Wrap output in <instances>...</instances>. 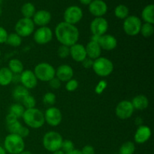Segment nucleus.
I'll use <instances>...</instances> for the list:
<instances>
[{
  "label": "nucleus",
  "instance_id": "f704fd0d",
  "mask_svg": "<svg viewBox=\"0 0 154 154\" xmlns=\"http://www.w3.org/2000/svg\"><path fill=\"white\" fill-rule=\"evenodd\" d=\"M42 100H43V103L45 105L52 107L55 104L56 100H57V97H56V95L54 93H52V92H48V93H46L44 95Z\"/></svg>",
  "mask_w": 154,
  "mask_h": 154
},
{
  "label": "nucleus",
  "instance_id": "f257e3e1",
  "mask_svg": "<svg viewBox=\"0 0 154 154\" xmlns=\"http://www.w3.org/2000/svg\"><path fill=\"white\" fill-rule=\"evenodd\" d=\"M55 36L61 45L71 47L78 43L80 32L76 26L66 22H60L55 28Z\"/></svg>",
  "mask_w": 154,
  "mask_h": 154
},
{
  "label": "nucleus",
  "instance_id": "4c0bfd02",
  "mask_svg": "<svg viewBox=\"0 0 154 154\" xmlns=\"http://www.w3.org/2000/svg\"><path fill=\"white\" fill-rule=\"evenodd\" d=\"M78 81L75 79H71L69 81L66 82V89L68 92H74L78 89Z\"/></svg>",
  "mask_w": 154,
  "mask_h": 154
},
{
  "label": "nucleus",
  "instance_id": "6ab92c4d",
  "mask_svg": "<svg viewBox=\"0 0 154 154\" xmlns=\"http://www.w3.org/2000/svg\"><path fill=\"white\" fill-rule=\"evenodd\" d=\"M70 56L75 62L82 63L87 57L85 47L78 43L72 45L70 47Z\"/></svg>",
  "mask_w": 154,
  "mask_h": 154
},
{
  "label": "nucleus",
  "instance_id": "a211bd4d",
  "mask_svg": "<svg viewBox=\"0 0 154 154\" xmlns=\"http://www.w3.org/2000/svg\"><path fill=\"white\" fill-rule=\"evenodd\" d=\"M74 76V70L67 64H62L56 69V78L61 82H67L72 79Z\"/></svg>",
  "mask_w": 154,
  "mask_h": 154
},
{
  "label": "nucleus",
  "instance_id": "09e8293b",
  "mask_svg": "<svg viewBox=\"0 0 154 154\" xmlns=\"http://www.w3.org/2000/svg\"><path fill=\"white\" fill-rule=\"evenodd\" d=\"M52 154H66V153H65L63 151H62L61 150H57V151H55V152H53Z\"/></svg>",
  "mask_w": 154,
  "mask_h": 154
},
{
  "label": "nucleus",
  "instance_id": "e433bc0d",
  "mask_svg": "<svg viewBox=\"0 0 154 154\" xmlns=\"http://www.w3.org/2000/svg\"><path fill=\"white\" fill-rule=\"evenodd\" d=\"M57 54L62 59L67 58L69 56H70V47L61 45L57 50Z\"/></svg>",
  "mask_w": 154,
  "mask_h": 154
},
{
  "label": "nucleus",
  "instance_id": "37998d69",
  "mask_svg": "<svg viewBox=\"0 0 154 154\" xmlns=\"http://www.w3.org/2000/svg\"><path fill=\"white\" fill-rule=\"evenodd\" d=\"M82 154H95V149L91 145H85L81 150Z\"/></svg>",
  "mask_w": 154,
  "mask_h": 154
},
{
  "label": "nucleus",
  "instance_id": "7ed1b4c3",
  "mask_svg": "<svg viewBox=\"0 0 154 154\" xmlns=\"http://www.w3.org/2000/svg\"><path fill=\"white\" fill-rule=\"evenodd\" d=\"M4 149L6 153L10 154H19L25 149L23 138L17 134L9 133L5 138Z\"/></svg>",
  "mask_w": 154,
  "mask_h": 154
},
{
  "label": "nucleus",
  "instance_id": "a878e982",
  "mask_svg": "<svg viewBox=\"0 0 154 154\" xmlns=\"http://www.w3.org/2000/svg\"><path fill=\"white\" fill-rule=\"evenodd\" d=\"M8 68L14 75H20L24 70L23 64L18 59H12L8 63Z\"/></svg>",
  "mask_w": 154,
  "mask_h": 154
},
{
  "label": "nucleus",
  "instance_id": "c85d7f7f",
  "mask_svg": "<svg viewBox=\"0 0 154 154\" xmlns=\"http://www.w3.org/2000/svg\"><path fill=\"white\" fill-rule=\"evenodd\" d=\"M25 110L26 109L24 108V107L23 106L22 104L15 103L13 104V105L10 107L8 114H12V115L14 116L15 117L19 119L23 117V114Z\"/></svg>",
  "mask_w": 154,
  "mask_h": 154
},
{
  "label": "nucleus",
  "instance_id": "4468645a",
  "mask_svg": "<svg viewBox=\"0 0 154 154\" xmlns=\"http://www.w3.org/2000/svg\"><path fill=\"white\" fill-rule=\"evenodd\" d=\"M20 82L27 90H32L37 86L38 79L33 71L26 69L23 71L22 73L20 75Z\"/></svg>",
  "mask_w": 154,
  "mask_h": 154
},
{
  "label": "nucleus",
  "instance_id": "ea45409f",
  "mask_svg": "<svg viewBox=\"0 0 154 154\" xmlns=\"http://www.w3.org/2000/svg\"><path fill=\"white\" fill-rule=\"evenodd\" d=\"M49 86L51 89H54V90H58L61 87V81L58 79L57 78H54L53 79H51L49 81Z\"/></svg>",
  "mask_w": 154,
  "mask_h": 154
},
{
  "label": "nucleus",
  "instance_id": "ddd939ff",
  "mask_svg": "<svg viewBox=\"0 0 154 154\" xmlns=\"http://www.w3.org/2000/svg\"><path fill=\"white\" fill-rule=\"evenodd\" d=\"M108 29V23L105 18L96 17L90 23V31L93 35L102 36L106 34Z\"/></svg>",
  "mask_w": 154,
  "mask_h": 154
},
{
  "label": "nucleus",
  "instance_id": "7c9ffc66",
  "mask_svg": "<svg viewBox=\"0 0 154 154\" xmlns=\"http://www.w3.org/2000/svg\"><path fill=\"white\" fill-rule=\"evenodd\" d=\"M5 43L11 47H19L22 44V38L18 35L16 32L10 33L8 35Z\"/></svg>",
  "mask_w": 154,
  "mask_h": 154
},
{
  "label": "nucleus",
  "instance_id": "c9c22d12",
  "mask_svg": "<svg viewBox=\"0 0 154 154\" xmlns=\"http://www.w3.org/2000/svg\"><path fill=\"white\" fill-rule=\"evenodd\" d=\"M74 149H75V144H74L73 141L68 139L63 140V143H62L61 148H60L62 151L64 152L65 153H67L73 150Z\"/></svg>",
  "mask_w": 154,
  "mask_h": 154
},
{
  "label": "nucleus",
  "instance_id": "f03ea898",
  "mask_svg": "<svg viewBox=\"0 0 154 154\" xmlns=\"http://www.w3.org/2000/svg\"><path fill=\"white\" fill-rule=\"evenodd\" d=\"M22 118L27 127L32 129H39L45 123L44 113L36 108L26 109Z\"/></svg>",
  "mask_w": 154,
  "mask_h": 154
},
{
  "label": "nucleus",
  "instance_id": "f8f14e48",
  "mask_svg": "<svg viewBox=\"0 0 154 154\" xmlns=\"http://www.w3.org/2000/svg\"><path fill=\"white\" fill-rule=\"evenodd\" d=\"M53 36L54 34L52 29L50 27L42 26L35 31L33 39L35 43L43 45L51 42L53 39Z\"/></svg>",
  "mask_w": 154,
  "mask_h": 154
},
{
  "label": "nucleus",
  "instance_id": "a19ab883",
  "mask_svg": "<svg viewBox=\"0 0 154 154\" xmlns=\"http://www.w3.org/2000/svg\"><path fill=\"white\" fill-rule=\"evenodd\" d=\"M8 35V33L7 30L4 27L0 26V45L5 43Z\"/></svg>",
  "mask_w": 154,
  "mask_h": 154
},
{
  "label": "nucleus",
  "instance_id": "0eeeda50",
  "mask_svg": "<svg viewBox=\"0 0 154 154\" xmlns=\"http://www.w3.org/2000/svg\"><path fill=\"white\" fill-rule=\"evenodd\" d=\"M141 25H142L141 20L138 17L130 15L124 20L123 28L126 35L135 36L140 33Z\"/></svg>",
  "mask_w": 154,
  "mask_h": 154
},
{
  "label": "nucleus",
  "instance_id": "1a4fd4ad",
  "mask_svg": "<svg viewBox=\"0 0 154 154\" xmlns=\"http://www.w3.org/2000/svg\"><path fill=\"white\" fill-rule=\"evenodd\" d=\"M63 18H64V22L75 26L82 20V9L77 5L69 6L65 11Z\"/></svg>",
  "mask_w": 154,
  "mask_h": 154
},
{
  "label": "nucleus",
  "instance_id": "9d476101",
  "mask_svg": "<svg viewBox=\"0 0 154 154\" xmlns=\"http://www.w3.org/2000/svg\"><path fill=\"white\" fill-rule=\"evenodd\" d=\"M45 123L49 126L55 127L61 123L63 120V114L61 111L56 107H49L44 113Z\"/></svg>",
  "mask_w": 154,
  "mask_h": 154
},
{
  "label": "nucleus",
  "instance_id": "49530a36",
  "mask_svg": "<svg viewBox=\"0 0 154 154\" xmlns=\"http://www.w3.org/2000/svg\"><path fill=\"white\" fill-rule=\"evenodd\" d=\"M66 154H82L81 153V150H78V149H74L73 150L70 151L69 153H67Z\"/></svg>",
  "mask_w": 154,
  "mask_h": 154
},
{
  "label": "nucleus",
  "instance_id": "412c9836",
  "mask_svg": "<svg viewBox=\"0 0 154 154\" xmlns=\"http://www.w3.org/2000/svg\"><path fill=\"white\" fill-rule=\"evenodd\" d=\"M85 49L86 53H87V57L91 60H95L101 57L102 48H100L97 42L91 40L86 45Z\"/></svg>",
  "mask_w": 154,
  "mask_h": 154
},
{
  "label": "nucleus",
  "instance_id": "bb28decb",
  "mask_svg": "<svg viewBox=\"0 0 154 154\" xmlns=\"http://www.w3.org/2000/svg\"><path fill=\"white\" fill-rule=\"evenodd\" d=\"M35 7L34 5L31 2H26L21 7V13L23 16L25 18H29L32 19L35 14Z\"/></svg>",
  "mask_w": 154,
  "mask_h": 154
},
{
  "label": "nucleus",
  "instance_id": "4be33fe9",
  "mask_svg": "<svg viewBox=\"0 0 154 154\" xmlns=\"http://www.w3.org/2000/svg\"><path fill=\"white\" fill-rule=\"evenodd\" d=\"M5 121L6 126H7L9 133L17 134L18 131L20 130V127L22 126V124L18 120V119L15 117L14 116L12 115V114H8L6 116Z\"/></svg>",
  "mask_w": 154,
  "mask_h": 154
},
{
  "label": "nucleus",
  "instance_id": "6e6552de",
  "mask_svg": "<svg viewBox=\"0 0 154 154\" xmlns=\"http://www.w3.org/2000/svg\"><path fill=\"white\" fill-rule=\"evenodd\" d=\"M14 29L15 32L21 38L28 37L34 33L35 24L32 19L23 17L17 22Z\"/></svg>",
  "mask_w": 154,
  "mask_h": 154
},
{
  "label": "nucleus",
  "instance_id": "603ef678",
  "mask_svg": "<svg viewBox=\"0 0 154 154\" xmlns=\"http://www.w3.org/2000/svg\"><path fill=\"white\" fill-rule=\"evenodd\" d=\"M2 0H0V6H1V4H2Z\"/></svg>",
  "mask_w": 154,
  "mask_h": 154
},
{
  "label": "nucleus",
  "instance_id": "9b49d317",
  "mask_svg": "<svg viewBox=\"0 0 154 154\" xmlns=\"http://www.w3.org/2000/svg\"><path fill=\"white\" fill-rule=\"evenodd\" d=\"M134 109L132 103L129 100H123L117 104L115 108V114L120 120H127L133 114Z\"/></svg>",
  "mask_w": 154,
  "mask_h": 154
},
{
  "label": "nucleus",
  "instance_id": "79ce46f5",
  "mask_svg": "<svg viewBox=\"0 0 154 154\" xmlns=\"http://www.w3.org/2000/svg\"><path fill=\"white\" fill-rule=\"evenodd\" d=\"M17 135H19L23 138H26V137H27L29 135V128L27 126H22L20 127V130L18 131Z\"/></svg>",
  "mask_w": 154,
  "mask_h": 154
},
{
  "label": "nucleus",
  "instance_id": "cd10ccee",
  "mask_svg": "<svg viewBox=\"0 0 154 154\" xmlns=\"http://www.w3.org/2000/svg\"><path fill=\"white\" fill-rule=\"evenodd\" d=\"M29 94V90H27L26 87H24L22 85H18L14 89L13 91V97L15 100L22 102L23 98L26 96L27 95Z\"/></svg>",
  "mask_w": 154,
  "mask_h": 154
},
{
  "label": "nucleus",
  "instance_id": "5701e85b",
  "mask_svg": "<svg viewBox=\"0 0 154 154\" xmlns=\"http://www.w3.org/2000/svg\"><path fill=\"white\" fill-rule=\"evenodd\" d=\"M134 109L138 110V111H143L145 110L149 105L148 98L144 95H138L131 102Z\"/></svg>",
  "mask_w": 154,
  "mask_h": 154
},
{
  "label": "nucleus",
  "instance_id": "aec40b11",
  "mask_svg": "<svg viewBox=\"0 0 154 154\" xmlns=\"http://www.w3.org/2000/svg\"><path fill=\"white\" fill-rule=\"evenodd\" d=\"M35 25L38 26H47L51 20V14L48 11L40 10L35 12L32 17Z\"/></svg>",
  "mask_w": 154,
  "mask_h": 154
},
{
  "label": "nucleus",
  "instance_id": "b1692460",
  "mask_svg": "<svg viewBox=\"0 0 154 154\" xmlns=\"http://www.w3.org/2000/svg\"><path fill=\"white\" fill-rule=\"evenodd\" d=\"M13 75L11 71L8 67H3L0 69V86L6 87L12 83Z\"/></svg>",
  "mask_w": 154,
  "mask_h": 154
},
{
  "label": "nucleus",
  "instance_id": "2eb2a0df",
  "mask_svg": "<svg viewBox=\"0 0 154 154\" xmlns=\"http://www.w3.org/2000/svg\"><path fill=\"white\" fill-rule=\"evenodd\" d=\"M89 11L96 17H102L108 11V5L102 0H93L89 5Z\"/></svg>",
  "mask_w": 154,
  "mask_h": 154
},
{
  "label": "nucleus",
  "instance_id": "58836bf2",
  "mask_svg": "<svg viewBox=\"0 0 154 154\" xmlns=\"http://www.w3.org/2000/svg\"><path fill=\"white\" fill-rule=\"evenodd\" d=\"M107 81L105 80H101L99 81V83L97 84V85L95 87V92H96V94H102L104 91H105V88L107 87Z\"/></svg>",
  "mask_w": 154,
  "mask_h": 154
},
{
  "label": "nucleus",
  "instance_id": "c756f323",
  "mask_svg": "<svg viewBox=\"0 0 154 154\" xmlns=\"http://www.w3.org/2000/svg\"><path fill=\"white\" fill-rule=\"evenodd\" d=\"M114 14L116 17L121 20H125L128 16H129V10L127 6L124 5H119L114 9Z\"/></svg>",
  "mask_w": 154,
  "mask_h": 154
},
{
  "label": "nucleus",
  "instance_id": "de8ad7c7",
  "mask_svg": "<svg viewBox=\"0 0 154 154\" xmlns=\"http://www.w3.org/2000/svg\"><path fill=\"white\" fill-rule=\"evenodd\" d=\"M0 154H7L4 147H2V146H0Z\"/></svg>",
  "mask_w": 154,
  "mask_h": 154
},
{
  "label": "nucleus",
  "instance_id": "864d4df0",
  "mask_svg": "<svg viewBox=\"0 0 154 154\" xmlns=\"http://www.w3.org/2000/svg\"><path fill=\"white\" fill-rule=\"evenodd\" d=\"M0 57H1V51H0Z\"/></svg>",
  "mask_w": 154,
  "mask_h": 154
},
{
  "label": "nucleus",
  "instance_id": "39448f33",
  "mask_svg": "<svg viewBox=\"0 0 154 154\" xmlns=\"http://www.w3.org/2000/svg\"><path fill=\"white\" fill-rule=\"evenodd\" d=\"M92 69L98 76L104 78L109 76L114 71V64L109 59L100 57L93 60Z\"/></svg>",
  "mask_w": 154,
  "mask_h": 154
},
{
  "label": "nucleus",
  "instance_id": "a18cd8bd",
  "mask_svg": "<svg viewBox=\"0 0 154 154\" xmlns=\"http://www.w3.org/2000/svg\"><path fill=\"white\" fill-rule=\"evenodd\" d=\"M79 1L82 5H89L92 2L93 0H79Z\"/></svg>",
  "mask_w": 154,
  "mask_h": 154
},
{
  "label": "nucleus",
  "instance_id": "c03bdc74",
  "mask_svg": "<svg viewBox=\"0 0 154 154\" xmlns=\"http://www.w3.org/2000/svg\"><path fill=\"white\" fill-rule=\"evenodd\" d=\"M82 64H83V66H84L85 69H90V68L93 67V60H91V59L88 58V57H87V58L82 62Z\"/></svg>",
  "mask_w": 154,
  "mask_h": 154
},
{
  "label": "nucleus",
  "instance_id": "20e7f679",
  "mask_svg": "<svg viewBox=\"0 0 154 154\" xmlns=\"http://www.w3.org/2000/svg\"><path fill=\"white\" fill-rule=\"evenodd\" d=\"M63 141V137L59 132H55V131H50L44 135L42 144H43L44 147L48 151L53 153V152L60 150Z\"/></svg>",
  "mask_w": 154,
  "mask_h": 154
},
{
  "label": "nucleus",
  "instance_id": "473e14b6",
  "mask_svg": "<svg viewBox=\"0 0 154 154\" xmlns=\"http://www.w3.org/2000/svg\"><path fill=\"white\" fill-rule=\"evenodd\" d=\"M153 32H154L153 24L144 23V24H142V25H141V30H140V33L142 35L143 37H144V38L151 37L153 34Z\"/></svg>",
  "mask_w": 154,
  "mask_h": 154
},
{
  "label": "nucleus",
  "instance_id": "8fccbe9b",
  "mask_svg": "<svg viewBox=\"0 0 154 154\" xmlns=\"http://www.w3.org/2000/svg\"><path fill=\"white\" fill-rule=\"evenodd\" d=\"M19 154H32L30 151H28V150H23V152H21Z\"/></svg>",
  "mask_w": 154,
  "mask_h": 154
},
{
  "label": "nucleus",
  "instance_id": "423d86ee",
  "mask_svg": "<svg viewBox=\"0 0 154 154\" xmlns=\"http://www.w3.org/2000/svg\"><path fill=\"white\" fill-rule=\"evenodd\" d=\"M33 72L38 81L43 82H49L51 79L55 78L56 75V69L48 63H40L37 64Z\"/></svg>",
  "mask_w": 154,
  "mask_h": 154
},
{
  "label": "nucleus",
  "instance_id": "72a5a7b5",
  "mask_svg": "<svg viewBox=\"0 0 154 154\" xmlns=\"http://www.w3.org/2000/svg\"><path fill=\"white\" fill-rule=\"evenodd\" d=\"M22 105L24 107L25 109H29V108H33L36 105V100L30 94L27 95L26 96L23 98L22 100Z\"/></svg>",
  "mask_w": 154,
  "mask_h": 154
},
{
  "label": "nucleus",
  "instance_id": "dca6fc26",
  "mask_svg": "<svg viewBox=\"0 0 154 154\" xmlns=\"http://www.w3.org/2000/svg\"><path fill=\"white\" fill-rule=\"evenodd\" d=\"M151 135V129L149 126L141 125L135 131V133L134 135V140L137 144H144L150 139Z\"/></svg>",
  "mask_w": 154,
  "mask_h": 154
},
{
  "label": "nucleus",
  "instance_id": "3c124183",
  "mask_svg": "<svg viewBox=\"0 0 154 154\" xmlns=\"http://www.w3.org/2000/svg\"><path fill=\"white\" fill-rule=\"evenodd\" d=\"M2 10L1 8V6H0V17L2 16Z\"/></svg>",
  "mask_w": 154,
  "mask_h": 154
},
{
  "label": "nucleus",
  "instance_id": "2f4dec72",
  "mask_svg": "<svg viewBox=\"0 0 154 154\" xmlns=\"http://www.w3.org/2000/svg\"><path fill=\"white\" fill-rule=\"evenodd\" d=\"M135 151V144L132 141H126L120 147L119 154H134Z\"/></svg>",
  "mask_w": 154,
  "mask_h": 154
},
{
  "label": "nucleus",
  "instance_id": "393cba45",
  "mask_svg": "<svg viewBox=\"0 0 154 154\" xmlns=\"http://www.w3.org/2000/svg\"><path fill=\"white\" fill-rule=\"evenodd\" d=\"M153 11H154V5L153 4H150L144 7L141 12V17L142 20L145 23H147L153 24L154 23V17H153Z\"/></svg>",
  "mask_w": 154,
  "mask_h": 154
},
{
  "label": "nucleus",
  "instance_id": "f3484780",
  "mask_svg": "<svg viewBox=\"0 0 154 154\" xmlns=\"http://www.w3.org/2000/svg\"><path fill=\"white\" fill-rule=\"evenodd\" d=\"M97 42L102 50L105 51H113L117 46V40L114 35L110 34H105L99 36Z\"/></svg>",
  "mask_w": 154,
  "mask_h": 154
}]
</instances>
